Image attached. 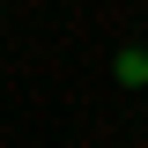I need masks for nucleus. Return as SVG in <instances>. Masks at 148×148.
Returning <instances> with one entry per match:
<instances>
[{"instance_id":"obj_1","label":"nucleus","mask_w":148,"mask_h":148,"mask_svg":"<svg viewBox=\"0 0 148 148\" xmlns=\"http://www.w3.org/2000/svg\"><path fill=\"white\" fill-rule=\"evenodd\" d=\"M111 74H119L126 89H141V82H148V52H119V59H111Z\"/></svg>"}]
</instances>
